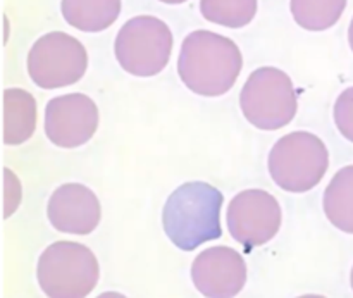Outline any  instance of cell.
I'll use <instances>...</instances> for the list:
<instances>
[{
  "instance_id": "1",
  "label": "cell",
  "mask_w": 353,
  "mask_h": 298,
  "mask_svg": "<svg viewBox=\"0 0 353 298\" xmlns=\"http://www.w3.org/2000/svg\"><path fill=\"white\" fill-rule=\"evenodd\" d=\"M243 68L238 45L214 31L190 33L181 45L178 72L186 88L202 97H221L230 92Z\"/></svg>"
},
{
  "instance_id": "2",
  "label": "cell",
  "mask_w": 353,
  "mask_h": 298,
  "mask_svg": "<svg viewBox=\"0 0 353 298\" xmlns=\"http://www.w3.org/2000/svg\"><path fill=\"white\" fill-rule=\"evenodd\" d=\"M223 193L203 181L185 183L171 193L162 210V226L169 240L183 252L221 238Z\"/></svg>"
},
{
  "instance_id": "3",
  "label": "cell",
  "mask_w": 353,
  "mask_h": 298,
  "mask_svg": "<svg viewBox=\"0 0 353 298\" xmlns=\"http://www.w3.org/2000/svg\"><path fill=\"white\" fill-rule=\"evenodd\" d=\"M38 285L50 298H83L99 283L100 268L88 247L76 241H55L38 261Z\"/></svg>"
},
{
  "instance_id": "4",
  "label": "cell",
  "mask_w": 353,
  "mask_h": 298,
  "mask_svg": "<svg viewBox=\"0 0 353 298\" xmlns=\"http://www.w3.org/2000/svg\"><path fill=\"white\" fill-rule=\"evenodd\" d=\"M330 168L324 141L309 131L283 137L269 154V172L276 185L290 193H305L321 183Z\"/></svg>"
},
{
  "instance_id": "5",
  "label": "cell",
  "mask_w": 353,
  "mask_h": 298,
  "mask_svg": "<svg viewBox=\"0 0 353 298\" xmlns=\"http://www.w3.org/2000/svg\"><path fill=\"white\" fill-rule=\"evenodd\" d=\"M243 116L259 130L285 128L296 114V92L285 71L276 68L255 69L240 93Z\"/></svg>"
},
{
  "instance_id": "6",
  "label": "cell",
  "mask_w": 353,
  "mask_h": 298,
  "mask_svg": "<svg viewBox=\"0 0 353 298\" xmlns=\"http://www.w3.org/2000/svg\"><path fill=\"white\" fill-rule=\"evenodd\" d=\"M171 50V30L164 21L154 16H137L124 23L114 45L121 68L140 78L155 76L165 69Z\"/></svg>"
},
{
  "instance_id": "7",
  "label": "cell",
  "mask_w": 353,
  "mask_h": 298,
  "mask_svg": "<svg viewBox=\"0 0 353 298\" xmlns=\"http://www.w3.org/2000/svg\"><path fill=\"white\" fill-rule=\"evenodd\" d=\"M88 68V55L78 38L52 31L38 38L28 54V74L40 88L54 90L78 83Z\"/></svg>"
},
{
  "instance_id": "8",
  "label": "cell",
  "mask_w": 353,
  "mask_h": 298,
  "mask_svg": "<svg viewBox=\"0 0 353 298\" xmlns=\"http://www.w3.org/2000/svg\"><path fill=\"white\" fill-rule=\"evenodd\" d=\"M231 237L252 250L268 244L281 228V207L264 190H245L231 200L226 214Z\"/></svg>"
},
{
  "instance_id": "9",
  "label": "cell",
  "mask_w": 353,
  "mask_h": 298,
  "mask_svg": "<svg viewBox=\"0 0 353 298\" xmlns=\"http://www.w3.org/2000/svg\"><path fill=\"white\" fill-rule=\"evenodd\" d=\"M99 128V109L83 93L55 97L45 109V133L61 148H76L90 141Z\"/></svg>"
},
{
  "instance_id": "10",
  "label": "cell",
  "mask_w": 353,
  "mask_h": 298,
  "mask_svg": "<svg viewBox=\"0 0 353 298\" xmlns=\"http://www.w3.org/2000/svg\"><path fill=\"white\" fill-rule=\"evenodd\" d=\"M192 279L203 297H236L247 283L243 257L230 247H212L196 255L192 266Z\"/></svg>"
},
{
  "instance_id": "11",
  "label": "cell",
  "mask_w": 353,
  "mask_h": 298,
  "mask_svg": "<svg viewBox=\"0 0 353 298\" xmlns=\"http://www.w3.org/2000/svg\"><path fill=\"white\" fill-rule=\"evenodd\" d=\"M47 216L52 226L61 233L85 237L97 230L102 209L97 195L88 186L68 183L52 193Z\"/></svg>"
},
{
  "instance_id": "12",
  "label": "cell",
  "mask_w": 353,
  "mask_h": 298,
  "mask_svg": "<svg viewBox=\"0 0 353 298\" xmlns=\"http://www.w3.org/2000/svg\"><path fill=\"white\" fill-rule=\"evenodd\" d=\"M37 128V100L30 92L9 88L3 92V143L21 145Z\"/></svg>"
},
{
  "instance_id": "13",
  "label": "cell",
  "mask_w": 353,
  "mask_h": 298,
  "mask_svg": "<svg viewBox=\"0 0 353 298\" xmlns=\"http://www.w3.org/2000/svg\"><path fill=\"white\" fill-rule=\"evenodd\" d=\"M65 23L86 33L103 31L116 23L121 14V0H62Z\"/></svg>"
},
{
  "instance_id": "14",
  "label": "cell",
  "mask_w": 353,
  "mask_h": 298,
  "mask_svg": "<svg viewBox=\"0 0 353 298\" xmlns=\"http://www.w3.org/2000/svg\"><path fill=\"white\" fill-rule=\"evenodd\" d=\"M324 212L334 228L353 235V166L340 169L324 192Z\"/></svg>"
},
{
  "instance_id": "15",
  "label": "cell",
  "mask_w": 353,
  "mask_h": 298,
  "mask_svg": "<svg viewBox=\"0 0 353 298\" xmlns=\"http://www.w3.org/2000/svg\"><path fill=\"white\" fill-rule=\"evenodd\" d=\"M293 19L309 31H324L340 21L347 0H292Z\"/></svg>"
},
{
  "instance_id": "16",
  "label": "cell",
  "mask_w": 353,
  "mask_h": 298,
  "mask_svg": "<svg viewBox=\"0 0 353 298\" xmlns=\"http://www.w3.org/2000/svg\"><path fill=\"white\" fill-rule=\"evenodd\" d=\"M200 12L210 23L236 30L254 19L257 0H200Z\"/></svg>"
},
{
  "instance_id": "17",
  "label": "cell",
  "mask_w": 353,
  "mask_h": 298,
  "mask_svg": "<svg viewBox=\"0 0 353 298\" xmlns=\"http://www.w3.org/2000/svg\"><path fill=\"white\" fill-rule=\"evenodd\" d=\"M334 123L340 133L353 143V86L338 97L334 103Z\"/></svg>"
},
{
  "instance_id": "18",
  "label": "cell",
  "mask_w": 353,
  "mask_h": 298,
  "mask_svg": "<svg viewBox=\"0 0 353 298\" xmlns=\"http://www.w3.org/2000/svg\"><path fill=\"white\" fill-rule=\"evenodd\" d=\"M348 41H350V47H352V50H353V19H352V23H350V28H348Z\"/></svg>"
},
{
  "instance_id": "19",
  "label": "cell",
  "mask_w": 353,
  "mask_h": 298,
  "mask_svg": "<svg viewBox=\"0 0 353 298\" xmlns=\"http://www.w3.org/2000/svg\"><path fill=\"white\" fill-rule=\"evenodd\" d=\"M161 2H164V3H183V2H186V0H161Z\"/></svg>"
},
{
  "instance_id": "20",
  "label": "cell",
  "mask_w": 353,
  "mask_h": 298,
  "mask_svg": "<svg viewBox=\"0 0 353 298\" xmlns=\"http://www.w3.org/2000/svg\"><path fill=\"white\" fill-rule=\"evenodd\" d=\"M350 281H352V290H353V269H352V276H350Z\"/></svg>"
}]
</instances>
